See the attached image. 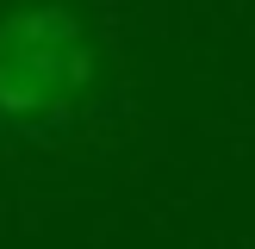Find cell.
Segmentation results:
<instances>
[{"mask_svg":"<svg viewBox=\"0 0 255 249\" xmlns=\"http://www.w3.org/2000/svg\"><path fill=\"white\" fill-rule=\"evenodd\" d=\"M106 81L100 25L81 0H0V131L56 137Z\"/></svg>","mask_w":255,"mask_h":249,"instance_id":"1","label":"cell"}]
</instances>
